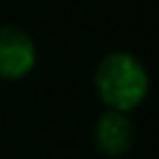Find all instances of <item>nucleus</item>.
Returning <instances> with one entry per match:
<instances>
[{
    "label": "nucleus",
    "instance_id": "nucleus-1",
    "mask_svg": "<svg viewBox=\"0 0 159 159\" xmlns=\"http://www.w3.org/2000/svg\"><path fill=\"white\" fill-rule=\"evenodd\" d=\"M94 89L108 110L129 115L148 98V68L131 52H110L98 61L94 70Z\"/></svg>",
    "mask_w": 159,
    "mask_h": 159
},
{
    "label": "nucleus",
    "instance_id": "nucleus-2",
    "mask_svg": "<svg viewBox=\"0 0 159 159\" xmlns=\"http://www.w3.org/2000/svg\"><path fill=\"white\" fill-rule=\"evenodd\" d=\"M38 66V47L28 30L14 24H0V80L19 82Z\"/></svg>",
    "mask_w": 159,
    "mask_h": 159
},
{
    "label": "nucleus",
    "instance_id": "nucleus-3",
    "mask_svg": "<svg viewBox=\"0 0 159 159\" xmlns=\"http://www.w3.org/2000/svg\"><path fill=\"white\" fill-rule=\"evenodd\" d=\"M96 150L105 157H122L134 145V122L124 112H103L94 126Z\"/></svg>",
    "mask_w": 159,
    "mask_h": 159
}]
</instances>
